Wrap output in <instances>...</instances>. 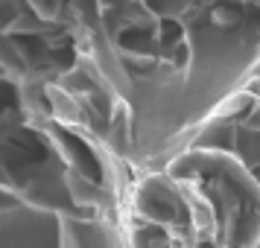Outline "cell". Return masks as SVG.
Returning a JSON list of instances; mask_svg holds the SVG:
<instances>
[{
    "label": "cell",
    "mask_w": 260,
    "mask_h": 248,
    "mask_svg": "<svg viewBox=\"0 0 260 248\" xmlns=\"http://www.w3.org/2000/svg\"><path fill=\"white\" fill-rule=\"evenodd\" d=\"M117 225L126 248H260V184L231 155L187 143L132 175Z\"/></svg>",
    "instance_id": "6da1fadb"
},
{
    "label": "cell",
    "mask_w": 260,
    "mask_h": 248,
    "mask_svg": "<svg viewBox=\"0 0 260 248\" xmlns=\"http://www.w3.org/2000/svg\"><path fill=\"white\" fill-rule=\"evenodd\" d=\"M187 143L199 149L231 155L260 184V82L251 79Z\"/></svg>",
    "instance_id": "7a4b0ae2"
},
{
    "label": "cell",
    "mask_w": 260,
    "mask_h": 248,
    "mask_svg": "<svg viewBox=\"0 0 260 248\" xmlns=\"http://www.w3.org/2000/svg\"><path fill=\"white\" fill-rule=\"evenodd\" d=\"M254 82H260V61H257V67H254V76H251Z\"/></svg>",
    "instance_id": "3957f363"
}]
</instances>
